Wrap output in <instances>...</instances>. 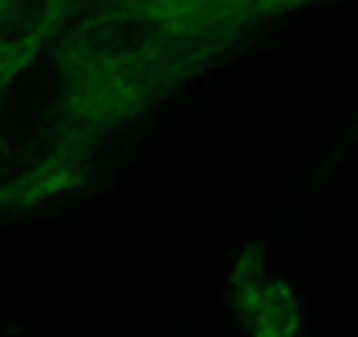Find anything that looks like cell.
I'll use <instances>...</instances> for the list:
<instances>
[{"label":"cell","mask_w":358,"mask_h":337,"mask_svg":"<svg viewBox=\"0 0 358 337\" xmlns=\"http://www.w3.org/2000/svg\"><path fill=\"white\" fill-rule=\"evenodd\" d=\"M312 5L329 0H97L51 51L55 93L26 156L9 164L5 211L85 190L114 135Z\"/></svg>","instance_id":"1"},{"label":"cell","mask_w":358,"mask_h":337,"mask_svg":"<svg viewBox=\"0 0 358 337\" xmlns=\"http://www.w3.org/2000/svg\"><path fill=\"white\" fill-rule=\"evenodd\" d=\"M97 5V0H0V89L13 93L26 68Z\"/></svg>","instance_id":"2"}]
</instances>
